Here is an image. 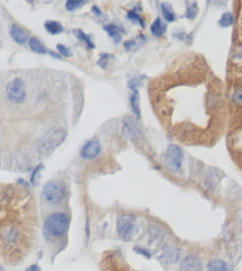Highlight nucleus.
Instances as JSON below:
<instances>
[{"label": "nucleus", "instance_id": "nucleus-23", "mask_svg": "<svg viewBox=\"0 0 242 271\" xmlns=\"http://www.w3.org/2000/svg\"><path fill=\"white\" fill-rule=\"evenodd\" d=\"M127 18H129L131 22L139 24L141 28H144V26H145V23H144L143 18H141L139 13L137 12L136 9H133V10H131V11H129V13H127Z\"/></svg>", "mask_w": 242, "mask_h": 271}, {"label": "nucleus", "instance_id": "nucleus-34", "mask_svg": "<svg viewBox=\"0 0 242 271\" xmlns=\"http://www.w3.org/2000/svg\"><path fill=\"white\" fill-rule=\"evenodd\" d=\"M50 54H51V55H52L53 57H57V59H60V57H59L58 55H57V54L53 53V52H50Z\"/></svg>", "mask_w": 242, "mask_h": 271}, {"label": "nucleus", "instance_id": "nucleus-2", "mask_svg": "<svg viewBox=\"0 0 242 271\" xmlns=\"http://www.w3.org/2000/svg\"><path fill=\"white\" fill-rule=\"evenodd\" d=\"M70 218L68 214L57 212L50 214L43 225V233L48 239H58L66 235L69 229Z\"/></svg>", "mask_w": 242, "mask_h": 271}, {"label": "nucleus", "instance_id": "nucleus-33", "mask_svg": "<svg viewBox=\"0 0 242 271\" xmlns=\"http://www.w3.org/2000/svg\"><path fill=\"white\" fill-rule=\"evenodd\" d=\"M92 11H93L94 13H95V15L101 16V11L99 10V8H97V6H94V8L92 9Z\"/></svg>", "mask_w": 242, "mask_h": 271}, {"label": "nucleus", "instance_id": "nucleus-7", "mask_svg": "<svg viewBox=\"0 0 242 271\" xmlns=\"http://www.w3.org/2000/svg\"><path fill=\"white\" fill-rule=\"evenodd\" d=\"M137 230V219L133 214L121 215L116 223V231L121 238L129 240L133 237Z\"/></svg>", "mask_w": 242, "mask_h": 271}, {"label": "nucleus", "instance_id": "nucleus-25", "mask_svg": "<svg viewBox=\"0 0 242 271\" xmlns=\"http://www.w3.org/2000/svg\"><path fill=\"white\" fill-rule=\"evenodd\" d=\"M85 4L86 0H67L66 9L68 11H75V10H79L81 6H83Z\"/></svg>", "mask_w": 242, "mask_h": 271}, {"label": "nucleus", "instance_id": "nucleus-5", "mask_svg": "<svg viewBox=\"0 0 242 271\" xmlns=\"http://www.w3.org/2000/svg\"><path fill=\"white\" fill-rule=\"evenodd\" d=\"M183 151L178 145H169L165 155H164V164H165L167 170L172 172L179 171L182 164H183Z\"/></svg>", "mask_w": 242, "mask_h": 271}, {"label": "nucleus", "instance_id": "nucleus-14", "mask_svg": "<svg viewBox=\"0 0 242 271\" xmlns=\"http://www.w3.org/2000/svg\"><path fill=\"white\" fill-rule=\"evenodd\" d=\"M103 29H105V31L110 36V38L114 40V43L120 42L121 37H123V30H120L119 26H116L114 24H108V25H106Z\"/></svg>", "mask_w": 242, "mask_h": 271}, {"label": "nucleus", "instance_id": "nucleus-4", "mask_svg": "<svg viewBox=\"0 0 242 271\" xmlns=\"http://www.w3.org/2000/svg\"><path fill=\"white\" fill-rule=\"evenodd\" d=\"M6 97L11 104H23L26 98V89L24 81L19 77L10 81L8 86H6Z\"/></svg>", "mask_w": 242, "mask_h": 271}, {"label": "nucleus", "instance_id": "nucleus-12", "mask_svg": "<svg viewBox=\"0 0 242 271\" xmlns=\"http://www.w3.org/2000/svg\"><path fill=\"white\" fill-rule=\"evenodd\" d=\"M160 259L164 260L165 263H176L179 259V251L177 249H174V247H166L163 251Z\"/></svg>", "mask_w": 242, "mask_h": 271}, {"label": "nucleus", "instance_id": "nucleus-19", "mask_svg": "<svg viewBox=\"0 0 242 271\" xmlns=\"http://www.w3.org/2000/svg\"><path fill=\"white\" fill-rule=\"evenodd\" d=\"M44 28L46 31L49 33H51V35H58V33L63 32V26L59 24L58 22H55V20H48V22H45Z\"/></svg>", "mask_w": 242, "mask_h": 271}, {"label": "nucleus", "instance_id": "nucleus-3", "mask_svg": "<svg viewBox=\"0 0 242 271\" xmlns=\"http://www.w3.org/2000/svg\"><path fill=\"white\" fill-rule=\"evenodd\" d=\"M67 132L62 128H52L46 132L38 142V151L42 156H49L51 152L63 143Z\"/></svg>", "mask_w": 242, "mask_h": 271}, {"label": "nucleus", "instance_id": "nucleus-11", "mask_svg": "<svg viewBox=\"0 0 242 271\" xmlns=\"http://www.w3.org/2000/svg\"><path fill=\"white\" fill-rule=\"evenodd\" d=\"M10 33H11V37L13 38V40H15V42H17L18 44H24V43H26V40L29 39L28 32H26L25 30H23L22 28H20V26L13 25Z\"/></svg>", "mask_w": 242, "mask_h": 271}, {"label": "nucleus", "instance_id": "nucleus-8", "mask_svg": "<svg viewBox=\"0 0 242 271\" xmlns=\"http://www.w3.org/2000/svg\"><path fill=\"white\" fill-rule=\"evenodd\" d=\"M101 151V145L100 142L96 140H92L83 145V148L81 149V157L85 158V160H94L99 156Z\"/></svg>", "mask_w": 242, "mask_h": 271}, {"label": "nucleus", "instance_id": "nucleus-22", "mask_svg": "<svg viewBox=\"0 0 242 271\" xmlns=\"http://www.w3.org/2000/svg\"><path fill=\"white\" fill-rule=\"evenodd\" d=\"M73 32H74V35H75L80 40H82V42L85 43L89 49H94V48H95V44H94V42H92L90 37L88 35H86V33L82 31V30L76 29V30H74Z\"/></svg>", "mask_w": 242, "mask_h": 271}, {"label": "nucleus", "instance_id": "nucleus-15", "mask_svg": "<svg viewBox=\"0 0 242 271\" xmlns=\"http://www.w3.org/2000/svg\"><path fill=\"white\" fill-rule=\"evenodd\" d=\"M130 104L131 107H132V111L134 112V114L139 118L140 117V98L139 93H138L137 89H132V93L130 96Z\"/></svg>", "mask_w": 242, "mask_h": 271}, {"label": "nucleus", "instance_id": "nucleus-30", "mask_svg": "<svg viewBox=\"0 0 242 271\" xmlns=\"http://www.w3.org/2000/svg\"><path fill=\"white\" fill-rule=\"evenodd\" d=\"M42 168H43V165H38V167H37L35 169V171L32 172V176H31V182L33 185H36L37 182H38V178H39V172L40 170H42Z\"/></svg>", "mask_w": 242, "mask_h": 271}, {"label": "nucleus", "instance_id": "nucleus-9", "mask_svg": "<svg viewBox=\"0 0 242 271\" xmlns=\"http://www.w3.org/2000/svg\"><path fill=\"white\" fill-rule=\"evenodd\" d=\"M123 127H124V131H125V133L129 136L130 138H132V140H140L141 128L139 125H138L134 118L126 117L125 119H124Z\"/></svg>", "mask_w": 242, "mask_h": 271}, {"label": "nucleus", "instance_id": "nucleus-29", "mask_svg": "<svg viewBox=\"0 0 242 271\" xmlns=\"http://www.w3.org/2000/svg\"><path fill=\"white\" fill-rule=\"evenodd\" d=\"M57 50H58L59 54L62 56H66V57H69L72 54H70V50L67 48L66 46H63V44H57Z\"/></svg>", "mask_w": 242, "mask_h": 271}, {"label": "nucleus", "instance_id": "nucleus-27", "mask_svg": "<svg viewBox=\"0 0 242 271\" xmlns=\"http://www.w3.org/2000/svg\"><path fill=\"white\" fill-rule=\"evenodd\" d=\"M233 61L238 67L242 66V47H238V48L235 49L233 54Z\"/></svg>", "mask_w": 242, "mask_h": 271}, {"label": "nucleus", "instance_id": "nucleus-20", "mask_svg": "<svg viewBox=\"0 0 242 271\" xmlns=\"http://www.w3.org/2000/svg\"><path fill=\"white\" fill-rule=\"evenodd\" d=\"M161 8V13H163V17L165 18V20H167L169 23H172L176 20V15H174L172 8H171L170 4H167V3H163V4L160 5Z\"/></svg>", "mask_w": 242, "mask_h": 271}, {"label": "nucleus", "instance_id": "nucleus-35", "mask_svg": "<svg viewBox=\"0 0 242 271\" xmlns=\"http://www.w3.org/2000/svg\"><path fill=\"white\" fill-rule=\"evenodd\" d=\"M238 29H240V32H241V35H242V18L240 20V28H238Z\"/></svg>", "mask_w": 242, "mask_h": 271}, {"label": "nucleus", "instance_id": "nucleus-1", "mask_svg": "<svg viewBox=\"0 0 242 271\" xmlns=\"http://www.w3.org/2000/svg\"><path fill=\"white\" fill-rule=\"evenodd\" d=\"M15 193L0 189V257L16 262L24 255L28 231Z\"/></svg>", "mask_w": 242, "mask_h": 271}, {"label": "nucleus", "instance_id": "nucleus-31", "mask_svg": "<svg viewBox=\"0 0 242 271\" xmlns=\"http://www.w3.org/2000/svg\"><path fill=\"white\" fill-rule=\"evenodd\" d=\"M136 251H139L138 253H141V255L145 256L146 258H150V257H151V253L147 251V250L143 249V247H136Z\"/></svg>", "mask_w": 242, "mask_h": 271}, {"label": "nucleus", "instance_id": "nucleus-21", "mask_svg": "<svg viewBox=\"0 0 242 271\" xmlns=\"http://www.w3.org/2000/svg\"><path fill=\"white\" fill-rule=\"evenodd\" d=\"M151 32H152V35L156 37H160L164 35V32H165V25L163 24L160 18H157L152 23V25H151Z\"/></svg>", "mask_w": 242, "mask_h": 271}, {"label": "nucleus", "instance_id": "nucleus-16", "mask_svg": "<svg viewBox=\"0 0 242 271\" xmlns=\"http://www.w3.org/2000/svg\"><path fill=\"white\" fill-rule=\"evenodd\" d=\"M208 271H230V269L224 260L213 259L208 263Z\"/></svg>", "mask_w": 242, "mask_h": 271}, {"label": "nucleus", "instance_id": "nucleus-13", "mask_svg": "<svg viewBox=\"0 0 242 271\" xmlns=\"http://www.w3.org/2000/svg\"><path fill=\"white\" fill-rule=\"evenodd\" d=\"M230 100L235 107L242 108V83H237L233 87V91H231L230 94Z\"/></svg>", "mask_w": 242, "mask_h": 271}, {"label": "nucleus", "instance_id": "nucleus-26", "mask_svg": "<svg viewBox=\"0 0 242 271\" xmlns=\"http://www.w3.org/2000/svg\"><path fill=\"white\" fill-rule=\"evenodd\" d=\"M110 60H113V55H109V54H101V57L100 60L97 61V64H99L100 67H102L103 69H106Z\"/></svg>", "mask_w": 242, "mask_h": 271}, {"label": "nucleus", "instance_id": "nucleus-32", "mask_svg": "<svg viewBox=\"0 0 242 271\" xmlns=\"http://www.w3.org/2000/svg\"><path fill=\"white\" fill-rule=\"evenodd\" d=\"M25 271H40V267L36 265V264H32V265H30Z\"/></svg>", "mask_w": 242, "mask_h": 271}, {"label": "nucleus", "instance_id": "nucleus-24", "mask_svg": "<svg viewBox=\"0 0 242 271\" xmlns=\"http://www.w3.org/2000/svg\"><path fill=\"white\" fill-rule=\"evenodd\" d=\"M198 13V5L197 3H187V12L186 17L189 19H195V17L197 16Z\"/></svg>", "mask_w": 242, "mask_h": 271}, {"label": "nucleus", "instance_id": "nucleus-28", "mask_svg": "<svg viewBox=\"0 0 242 271\" xmlns=\"http://www.w3.org/2000/svg\"><path fill=\"white\" fill-rule=\"evenodd\" d=\"M124 47H125V49L127 50V52H130V50H133L136 47H139V44H138L137 39H130L124 43Z\"/></svg>", "mask_w": 242, "mask_h": 271}, {"label": "nucleus", "instance_id": "nucleus-17", "mask_svg": "<svg viewBox=\"0 0 242 271\" xmlns=\"http://www.w3.org/2000/svg\"><path fill=\"white\" fill-rule=\"evenodd\" d=\"M29 47L33 53L39 54V55H45L46 54L45 47L43 46V44L40 43V40L36 38V37H31V38L29 39Z\"/></svg>", "mask_w": 242, "mask_h": 271}, {"label": "nucleus", "instance_id": "nucleus-10", "mask_svg": "<svg viewBox=\"0 0 242 271\" xmlns=\"http://www.w3.org/2000/svg\"><path fill=\"white\" fill-rule=\"evenodd\" d=\"M180 271H202V262L196 256L189 255L180 263Z\"/></svg>", "mask_w": 242, "mask_h": 271}, {"label": "nucleus", "instance_id": "nucleus-18", "mask_svg": "<svg viewBox=\"0 0 242 271\" xmlns=\"http://www.w3.org/2000/svg\"><path fill=\"white\" fill-rule=\"evenodd\" d=\"M234 23H235V18H234V15L231 12L223 13V15L221 16L220 20H218V25H220L221 28H223V29L230 28V26L234 25Z\"/></svg>", "mask_w": 242, "mask_h": 271}, {"label": "nucleus", "instance_id": "nucleus-6", "mask_svg": "<svg viewBox=\"0 0 242 271\" xmlns=\"http://www.w3.org/2000/svg\"><path fill=\"white\" fill-rule=\"evenodd\" d=\"M43 198L50 205H59L65 200V187L62 184H58L56 181H49L43 187Z\"/></svg>", "mask_w": 242, "mask_h": 271}, {"label": "nucleus", "instance_id": "nucleus-36", "mask_svg": "<svg viewBox=\"0 0 242 271\" xmlns=\"http://www.w3.org/2000/svg\"><path fill=\"white\" fill-rule=\"evenodd\" d=\"M210 2V0H208V3H209Z\"/></svg>", "mask_w": 242, "mask_h": 271}]
</instances>
